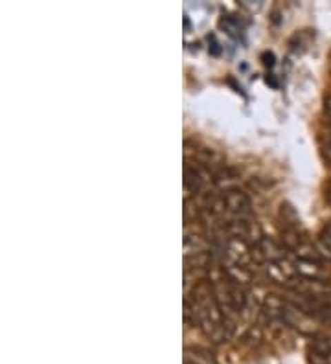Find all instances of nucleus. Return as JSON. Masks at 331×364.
I'll use <instances>...</instances> for the list:
<instances>
[{"label": "nucleus", "instance_id": "obj_1", "mask_svg": "<svg viewBox=\"0 0 331 364\" xmlns=\"http://www.w3.org/2000/svg\"><path fill=\"white\" fill-rule=\"evenodd\" d=\"M184 314L188 320L199 325L204 335L212 342H226L234 335V320H230L215 300L212 283L201 281L193 287L192 292H186L184 298Z\"/></svg>", "mask_w": 331, "mask_h": 364}, {"label": "nucleus", "instance_id": "obj_2", "mask_svg": "<svg viewBox=\"0 0 331 364\" xmlns=\"http://www.w3.org/2000/svg\"><path fill=\"white\" fill-rule=\"evenodd\" d=\"M214 182V175L210 171L208 165L195 162V160H188L184 162V186L186 190L193 193H201L208 190Z\"/></svg>", "mask_w": 331, "mask_h": 364}, {"label": "nucleus", "instance_id": "obj_3", "mask_svg": "<svg viewBox=\"0 0 331 364\" xmlns=\"http://www.w3.org/2000/svg\"><path fill=\"white\" fill-rule=\"evenodd\" d=\"M294 269H297V274L305 280H325L328 278V272L314 259H294Z\"/></svg>", "mask_w": 331, "mask_h": 364}, {"label": "nucleus", "instance_id": "obj_4", "mask_svg": "<svg viewBox=\"0 0 331 364\" xmlns=\"http://www.w3.org/2000/svg\"><path fill=\"white\" fill-rule=\"evenodd\" d=\"M311 364H331V338H314L309 347Z\"/></svg>", "mask_w": 331, "mask_h": 364}, {"label": "nucleus", "instance_id": "obj_5", "mask_svg": "<svg viewBox=\"0 0 331 364\" xmlns=\"http://www.w3.org/2000/svg\"><path fill=\"white\" fill-rule=\"evenodd\" d=\"M184 364H217L214 353L201 346H192L184 350Z\"/></svg>", "mask_w": 331, "mask_h": 364}, {"label": "nucleus", "instance_id": "obj_6", "mask_svg": "<svg viewBox=\"0 0 331 364\" xmlns=\"http://www.w3.org/2000/svg\"><path fill=\"white\" fill-rule=\"evenodd\" d=\"M314 245H317V250H319L320 258L330 259V261H331V237L325 236L324 232H322V234H320V236L317 237V241H314Z\"/></svg>", "mask_w": 331, "mask_h": 364}, {"label": "nucleus", "instance_id": "obj_7", "mask_svg": "<svg viewBox=\"0 0 331 364\" xmlns=\"http://www.w3.org/2000/svg\"><path fill=\"white\" fill-rule=\"evenodd\" d=\"M322 154L325 156V160H330V162H331V142L325 143L324 149H322Z\"/></svg>", "mask_w": 331, "mask_h": 364}, {"label": "nucleus", "instance_id": "obj_8", "mask_svg": "<svg viewBox=\"0 0 331 364\" xmlns=\"http://www.w3.org/2000/svg\"><path fill=\"white\" fill-rule=\"evenodd\" d=\"M324 110H325V114H328L331 118V96H330V98H325Z\"/></svg>", "mask_w": 331, "mask_h": 364}, {"label": "nucleus", "instance_id": "obj_9", "mask_svg": "<svg viewBox=\"0 0 331 364\" xmlns=\"http://www.w3.org/2000/svg\"><path fill=\"white\" fill-rule=\"evenodd\" d=\"M324 234H325V236H330L331 237V225L325 226V228H324Z\"/></svg>", "mask_w": 331, "mask_h": 364}, {"label": "nucleus", "instance_id": "obj_10", "mask_svg": "<svg viewBox=\"0 0 331 364\" xmlns=\"http://www.w3.org/2000/svg\"><path fill=\"white\" fill-rule=\"evenodd\" d=\"M325 197H328V203L331 204V184H330V188H328V195H325Z\"/></svg>", "mask_w": 331, "mask_h": 364}, {"label": "nucleus", "instance_id": "obj_11", "mask_svg": "<svg viewBox=\"0 0 331 364\" xmlns=\"http://www.w3.org/2000/svg\"><path fill=\"white\" fill-rule=\"evenodd\" d=\"M330 131H331V123H330Z\"/></svg>", "mask_w": 331, "mask_h": 364}]
</instances>
